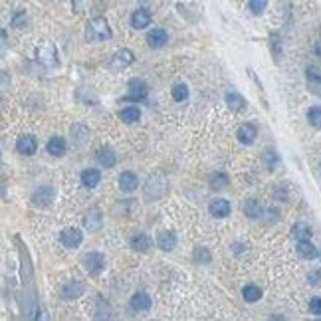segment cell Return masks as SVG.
<instances>
[{
  "instance_id": "6da1fadb",
  "label": "cell",
  "mask_w": 321,
  "mask_h": 321,
  "mask_svg": "<svg viewBox=\"0 0 321 321\" xmlns=\"http://www.w3.org/2000/svg\"><path fill=\"white\" fill-rule=\"evenodd\" d=\"M113 34H111V28L109 24L105 22V18H93L89 24H87V30H85V38L89 42L95 40H109Z\"/></svg>"
},
{
  "instance_id": "7a4b0ae2",
  "label": "cell",
  "mask_w": 321,
  "mask_h": 321,
  "mask_svg": "<svg viewBox=\"0 0 321 321\" xmlns=\"http://www.w3.org/2000/svg\"><path fill=\"white\" fill-rule=\"evenodd\" d=\"M60 242H62L66 248L74 250V248H80V244L83 242V234H81L78 228H66V230H62V234H60Z\"/></svg>"
},
{
  "instance_id": "3957f363",
  "label": "cell",
  "mask_w": 321,
  "mask_h": 321,
  "mask_svg": "<svg viewBox=\"0 0 321 321\" xmlns=\"http://www.w3.org/2000/svg\"><path fill=\"white\" fill-rule=\"evenodd\" d=\"M83 266H85V270H87L89 274H99V272L103 270V266H105V260H103L101 254L89 252V254L83 258Z\"/></svg>"
},
{
  "instance_id": "277c9868",
  "label": "cell",
  "mask_w": 321,
  "mask_h": 321,
  "mask_svg": "<svg viewBox=\"0 0 321 321\" xmlns=\"http://www.w3.org/2000/svg\"><path fill=\"white\" fill-rule=\"evenodd\" d=\"M129 89H131V93L125 97V101H143L145 97H147V85H145V81L141 80H131L129 81Z\"/></svg>"
},
{
  "instance_id": "5b68a950",
  "label": "cell",
  "mask_w": 321,
  "mask_h": 321,
  "mask_svg": "<svg viewBox=\"0 0 321 321\" xmlns=\"http://www.w3.org/2000/svg\"><path fill=\"white\" fill-rule=\"evenodd\" d=\"M133 60H135L133 52H131V50H127V48H123V50H119V52L111 58V68H113V70H123V68L131 66V64H133Z\"/></svg>"
},
{
  "instance_id": "8992f818",
  "label": "cell",
  "mask_w": 321,
  "mask_h": 321,
  "mask_svg": "<svg viewBox=\"0 0 321 321\" xmlns=\"http://www.w3.org/2000/svg\"><path fill=\"white\" fill-rule=\"evenodd\" d=\"M36 149H38V143H36V139L32 135H24V137H20L16 141V151L20 155H34Z\"/></svg>"
},
{
  "instance_id": "52a82bcc",
  "label": "cell",
  "mask_w": 321,
  "mask_h": 321,
  "mask_svg": "<svg viewBox=\"0 0 321 321\" xmlns=\"http://www.w3.org/2000/svg\"><path fill=\"white\" fill-rule=\"evenodd\" d=\"M131 309L133 311H139V313H145V311H149L151 309V297L145 293V291H139V293H135L133 297H131Z\"/></svg>"
},
{
  "instance_id": "ba28073f",
  "label": "cell",
  "mask_w": 321,
  "mask_h": 321,
  "mask_svg": "<svg viewBox=\"0 0 321 321\" xmlns=\"http://www.w3.org/2000/svg\"><path fill=\"white\" fill-rule=\"evenodd\" d=\"M236 137H238V141L244 143V145H252V143L256 141V137H258V129H256V125H252V123H244L240 129L236 131Z\"/></svg>"
},
{
  "instance_id": "9c48e42d",
  "label": "cell",
  "mask_w": 321,
  "mask_h": 321,
  "mask_svg": "<svg viewBox=\"0 0 321 321\" xmlns=\"http://www.w3.org/2000/svg\"><path fill=\"white\" fill-rule=\"evenodd\" d=\"M208 212L216 218H226L230 214V202L224 201V199H214L208 204Z\"/></svg>"
},
{
  "instance_id": "30bf717a",
  "label": "cell",
  "mask_w": 321,
  "mask_h": 321,
  "mask_svg": "<svg viewBox=\"0 0 321 321\" xmlns=\"http://www.w3.org/2000/svg\"><path fill=\"white\" fill-rule=\"evenodd\" d=\"M149 24H151V12H149V10L139 8V10H135V12L131 14V26H133V28L143 30V28H147Z\"/></svg>"
},
{
  "instance_id": "8fae6325",
  "label": "cell",
  "mask_w": 321,
  "mask_h": 321,
  "mask_svg": "<svg viewBox=\"0 0 321 321\" xmlns=\"http://www.w3.org/2000/svg\"><path fill=\"white\" fill-rule=\"evenodd\" d=\"M52 201H54V189H52V187H42V189H38V191L34 193V197H32L34 206H48Z\"/></svg>"
},
{
  "instance_id": "7c38bea8",
  "label": "cell",
  "mask_w": 321,
  "mask_h": 321,
  "mask_svg": "<svg viewBox=\"0 0 321 321\" xmlns=\"http://www.w3.org/2000/svg\"><path fill=\"white\" fill-rule=\"evenodd\" d=\"M99 181H101V175H99L97 169H85L81 173V185L85 189H95L99 185Z\"/></svg>"
},
{
  "instance_id": "4fadbf2b",
  "label": "cell",
  "mask_w": 321,
  "mask_h": 321,
  "mask_svg": "<svg viewBox=\"0 0 321 321\" xmlns=\"http://www.w3.org/2000/svg\"><path fill=\"white\" fill-rule=\"evenodd\" d=\"M101 224H103V216H101L99 210H91V212L83 218V226H85L89 232H97V230L101 228Z\"/></svg>"
},
{
  "instance_id": "5bb4252c",
  "label": "cell",
  "mask_w": 321,
  "mask_h": 321,
  "mask_svg": "<svg viewBox=\"0 0 321 321\" xmlns=\"http://www.w3.org/2000/svg\"><path fill=\"white\" fill-rule=\"evenodd\" d=\"M46 149H48V153L52 155V157H62L64 153H66V141H64V137H52L50 141H48V145H46Z\"/></svg>"
},
{
  "instance_id": "9a60e30c",
  "label": "cell",
  "mask_w": 321,
  "mask_h": 321,
  "mask_svg": "<svg viewBox=\"0 0 321 321\" xmlns=\"http://www.w3.org/2000/svg\"><path fill=\"white\" fill-rule=\"evenodd\" d=\"M305 76H307V83H309V87H311L315 93H319L321 95V70L319 68L309 66V68L305 70Z\"/></svg>"
},
{
  "instance_id": "2e32d148",
  "label": "cell",
  "mask_w": 321,
  "mask_h": 321,
  "mask_svg": "<svg viewBox=\"0 0 321 321\" xmlns=\"http://www.w3.org/2000/svg\"><path fill=\"white\" fill-rule=\"evenodd\" d=\"M297 254H299L301 258H305V260H313V258H317L319 250L309 240H299L297 242Z\"/></svg>"
},
{
  "instance_id": "e0dca14e",
  "label": "cell",
  "mask_w": 321,
  "mask_h": 321,
  "mask_svg": "<svg viewBox=\"0 0 321 321\" xmlns=\"http://www.w3.org/2000/svg\"><path fill=\"white\" fill-rule=\"evenodd\" d=\"M169 40V36H167V32L165 30H160V28H155V30H151L149 34H147V44L151 46V48H163L165 44Z\"/></svg>"
},
{
  "instance_id": "ac0fdd59",
  "label": "cell",
  "mask_w": 321,
  "mask_h": 321,
  "mask_svg": "<svg viewBox=\"0 0 321 321\" xmlns=\"http://www.w3.org/2000/svg\"><path fill=\"white\" fill-rule=\"evenodd\" d=\"M137 185H139V181H137V177L133 175V173H121L119 177V187L123 193H133L135 189H137Z\"/></svg>"
},
{
  "instance_id": "d6986e66",
  "label": "cell",
  "mask_w": 321,
  "mask_h": 321,
  "mask_svg": "<svg viewBox=\"0 0 321 321\" xmlns=\"http://www.w3.org/2000/svg\"><path fill=\"white\" fill-rule=\"evenodd\" d=\"M157 246H159L160 250H165V252H171V250L177 246V236H175L173 232L163 230V232H159V236H157Z\"/></svg>"
},
{
  "instance_id": "ffe728a7",
  "label": "cell",
  "mask_w": 321,
  "mask_h": 321,
  "mask_svg": "<svg viewBox=\"0 0 321 321\" xmlns=\"http://www.w3.org/2000/svg\"><path fill=\"white\" fill-rule=\"evenodd\" d=\"M95 159H97V163H99L101 167L111 169V167H115L117 157H115V153H113L111 149H99V151H97V155H95Z\"/></svg>"
},
{
  "instance_id": "44dd1931",
  "label": "cell",
  "mask_w": 321,
  "mask_h": 321,
  "mask_svg": "<svg viewBox=\"0 0 321 321\" xmlns=\"http://www.w3.org/2000/svg\"><path fill=\"white\" fill-rule=\"evenodd\" d=\"M291 232H293V238H295L297 242L309 240V238H311V234H313L311 226H309V224H305V222H297V224L291 228Z\"/></svg>"
},
{
  "instance_id": "7402d4cb",
  "label": "cell",
  "mask_w": 321,
  "mask_h": 321,
  "mask_svg": "<svg viewBox=\"0 0 321 321\" xmlns=\"http://www.w3.org/2000/svg\"><path fill=\"white\" fill-rule=\"evenodd\" d=\"M81 293H83V285H81L80 281H70V283H66L62 287V297H66V299L78 297Z\"/></svg>"
},
{
  "instance_id": "603a6c76",
  "label": "cell",
  "mask_w": 321,
  "mask_h": 321,
  "mask_svg": "<svg viewBox=\"0 0 321 321\" xmlns=\"http://www.w3.org/2000/svg\"><path fill=\"white\" fill-rule=\"evenodd\" d=\"M226 103H228V107L234 109V111H242V109L246 107V99L242 97L240 93H236V91H228V93H226Z\"/></svg>"
},
{
  "instance_id": "cb8c5ba5",
  "label": "cell",
  "mask_w": 321,
  "mask_h": 321,
  "mask_svg": "<svg viewBox=\"0 0 321 321\" xmlns=\"http://www.w3.org/2000/svg\"><path fill=\"white\" fill-rule=\"evenodd\" d=\"M244 212H246V216H250V218H260V216L264 214V206L258 201L250 199V201H246V204H244Z\"/></svg>"
},
{
  "instance_id": "d4e9b609",
  "label": "cell",
  "mask_w": 321,
  "mask_h": 321,
  "mask_svg": "<svg viewBox=\"0 0 321 321\" xmlns=\"http://www.w3.org/2000/svg\"><path fill=\"white\" fill-rule=\"evenodd\" d=\"M131 248L137 252H147L151 248V238L147 234H137L131 238Z\"/></svg>"
},
{
  "instance_id": "484cf974",
  "label": "cell",
  "mask_w": 321,
  "mask_h": 321,
  "mask_svg": "<svg viewBox=\"0 0 321 321\" xmlns=\"http://www.w3.org/2000/svg\"><path fill=\"white\" fill-rule=\"evenodd\" d=\"M242 295H244V299H246L248 303H254V301H258V299L262 297V289H260L258 285L248 283V285L242 289Z\"/></svg>"
},
{
  "instance_id": "4316f807",
  "label": "cell",
  "mask_w": 321,
  "mask_h": 321,
  "mask_svg": "<svg viewBox=\"0 0 321 321\" xmlns=\"http://www.w3.org/2000/svg\"><path fill=\"white\" fill-rule=\"evenodd\" d=\"M119 117L125 121V123H135V121H139V117H141V111H139L137 107H125V109L119 111Z\"/></svg>"
},
{
  "instance_id": "83f0119b",
  "label": "cell",
  "mask_w": 321,
  "mask_h": 321,
  "mask_svg": "<svg viewBox=\"0 0 321 321\" xmlns=\"http://www.w3.org/2000/svg\"><path fill=\"white\" fill-rule=\"evenodd\" d=\"M171 93H173V99H175V101H185V99L189 97V87H187L185 83H177Z\"/></svg>"
},
{
  "instance_id": "f1b7e54d",
  "label": "cell",
  "mask_w": 321,
  "mask_h": 321,
  "mask_svg": "<svg viewBox=\"0 0 321 321\" xmlns=\"http://www.w3.org/2000/svg\"><path fill=\"white\" fill-rule=\"evenodd\" d=\"M226 185H228V177L224 173H214L210 177V187L212 189H224Z\"/></svg>"
},
{
  "instance_id": "f546056e",
  "label": "cell",
  "mask_w": 321,
  "mask_h": 321,
  "mask_svg": "<svg viewBox=\"0 0 321 321\" xmlns=\"http://www.w3.org/2000/svg\"><path fill=\"white\" fill-rule=\"evenodd\" d=\"M268 6V0H248V8L252 10V14L260 16Z\"/></svg>"
},
{
  "instance_id": "4dcf8cb0",
  "label": "cell",
  "mask_w": 321,
  "mask_h": 321,
  "mask_svg": "<svg viewBox=\"0 0 321 321\" xmlns=\"http://www.w3.org/2000/svg\"><path fill=\"white\" fill-rule=\"evenodd\" d=\"M307 121L313 125V127H321V105H315L307 111Z\"/></svg>"
},
{
  "instance_id": "1f68e13d",
  "label": "cell",
  "mask_w": 321,
  "mask_h": 321,
  "mask_svg": "<svg viewBox=\"0 0 321 321\" xmlns=\"http://www.w3.org/2000/svg\"><path fill=\"white\" fill-rule=\"evenodd\" d=\"M278 155H276V151L274 149H270V151H266L264 153V165L270 169V171H274L276 169V165H278Z\"/></svg>"
},
{
  "instance_id": "d6a6232c",
  "label": "cell",
  "mask_w": 321,
  "mask_h": 321,
  "mask_svg": "<svg viewBox=\"0 0 321 321\" xmlns=\"http://www.w3.org/2000/svg\"><path fill=\"white\" fill-rule=\"evenodd\" d=\"M309 311H311L313 315H321V297H313V299L309 301Z\"/></svg>"
},
{
  "instance_id": "836d02e7",
  "label": "cell",
  "mask_w": 321,
  "mask_h": 321,
  "mask_svg": "<svg viewBox=\"0 0 321 321\" xmlns=\"http://www.w3.org/2000/svg\"><path fill=\"white\" fill-rule=\"evenodd\" d=\"M24 20H26V14H24V12H18V14H16V16H14V20H12V24H14V26H18V28H20V26H22V24H24Z\"/></svg>"
},
{
  "instance_id": "e575fe53",
  "label": "cell",
  "mask_w": 321,
  "mask_h": 321,
  "mask_svg": "<svg viewBox=\"0 0 321 321\" xmlns=\"http://www.w3.org/2000/svg\"><path fill=\"white\" fill-rule=\"evenodd\" d=\"M317 278H321V272H313V274H309V281H311V283H317Z\"/></svg>"
}]
</instances>
